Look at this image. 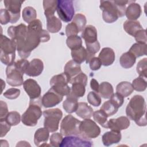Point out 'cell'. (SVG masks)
Instances as JSON below:
<instances>
[{
	"label": "cell",
	"instance_id": "2e32d148",
	"mask_svg": "<svg viewBox=\"0 0 147 147\" xmlns=\"http://www.w3.org/2000/svg\"><path fill=\"white\" fill-rule=\"evenodd\" d=\"M63 99V96L57 94L51 88L42 97V105L44 107L48 108L53 107L60 103Z\"/></svg>",
	"mask_w": 147,
	"mask_h": 147
},
{
	"label": "cell",
	"instance_id": "6f0895ef",
	"mask_svg": "<svg viewBox=\"0 0 147 147\" xmlns=\"http://www.w3.org/2000/svg\"><path fill=\"white\" fill-rule=\"evenodd\" d=\"M90 87L94 91L96 92H99V84L96 80L95 79H92L90 81Z\"/></svg>",
	"mask_w": 147,
	"mask_h": 147
},
{
	"label": "cell",
	"instance_id": "d6a6232c",
	"mask_svg": "<svg viewBox=\"0 0 147 147\" xmlns=\"http://www.w3.org/2000/svg\"><path fill=\"white\" fill-rule=\"evenodd\" d=\"M71 56L74 61L80 64L86 60L87 51L84 47H81L77 49L72 50Z\"/></svg>",
	"mask_w": 147,
	"mask_h": 147
},
{
	"label": "cell",
	"instance_id": "1f68e13d",
	"mask_svg": "<svg viewBox=\"0 0 147 147\" xmlns=\"http://www.w3.org/2000/svg\"><path fill=\"white\" fill-rule=\"evenodd\" d=\"M57 5V1H43V7L44 9V14L46 18L54 16L55 12L56 10Z\"/></svg>",
	"mask_w": 147,
	"mask_h": 147
},
{
	"label": "cell",
	"instance_id": "ba28073f",
	"mask_svg": "<svg viewBox=\"0 0 147 147\" xmlns=\"http://www.w3.org/2000/svg\"><path fill=\"white\" fill-rule=\"evenodd\" d=\"M7 34L17 45V51H21L25 44L27 35V26L24 24L17 26H10L7 29Z\"/></svg>",
	"mask_w": 147,
	"mask_h": 147
},
{
	"label": "cell",
	"instance_id": "5b68a950",
	"mask_svg": "<svg viewBox=\"0 0 147 147\" xmlns=\"http://www.w3.org/2000/svg\"><path fill=\"white\" fill-rule=\"evenodd\" d=\"M16 49V42L11 39L1 34L0 39V60L3 64L9 65L14 62Z\"/></svg>",
	"mask_w": 147,
	"mask_h": 147
},
{
	"label": "cell",
	"instance_id": "7bdbcfd3",
	"mask_svg": "<svg viewBox=\"0 0 147 147\" xmlns=\"http://www.w3.org/2000/svg\"><path fill=\"white\" fill-rule=\"evenodd\" d=\"M131 84L134 90L139 92L145 91L147 87L146 81L143 78L140 76L134 79Z\"/></svg>",
	"mask_w": 147,
	"mask_h": 147
},
{
	"label": "cell",
	"instance_id": "ab89813d",
	"mask_svg": "<svg viewBox=\"0 0 147 147\" xmlns=\"http://www.w3.org/2000/svg\"><path fill=\"white\" fill-rule=\"evenodd\" d=\"M5 119L11 126L17 125L20 123L21 119L20 113L15 111L8 113Z\"/></svg>",
	"mask_w": 147,
	"mask_h": 147
},
{
	"label": "cell",
	"instance_id": "30bf717a",
	"mask_svg": "<svg viewBox=\"0 0 147 147\" xmlns=\"http://www.w3.org/2000/svg\"><path fill=\"white\" fill-rule=\"evenodd\" d=\"M80 122V121L72 115L65 116L60 124V133L64 136L80 135L79 126Z\"/></svg>",
	"mask_w": 147,
	"mask_h": 147
},
{
	"label": "cell",
	"instance_id": "c3c4849f",
	"mask_svg": "<svg viewBox=\"0 0 147 147\" xmlns=\"http://www.w3.org/2000/svg\"><path fill=\"white\" fill-rule=\"evenodd\" d=\"M79 32L76 25L73 22L68 24L65 27V34L67 37L77 35Z\"/></svg>",
	"mask_w": 147,
	"mask_h": 147
},
{
	"label": "cell",
	"instance_id": "9f6ffc18",
	"mask_svg": "<svg viewBox=\"0 0 147 147\" xmlns=\"http://www.w3.org/2000/svg\"><path fill=\"white\" fill-rule=\"evenodd\" d=\"M8 114V107L6 102L3 100L0 101V118H5Z\"/></svg>",
	"mask_w": 147,
	"mask_h": 147
},
{
	"label": "cell",
	"instance_id": "bcb514c9",
	"mask_svg": "<svg viewBox=\"0 0 147 147\" xmlns=\"http://www.w3.org/2000/svg\"><path fill=\"white\" fill-rule=\"evenodd\" d=\"M63 139V135L60 133H54L50 137V145L52 146H59Z\"/></svg>",
	"mask_w": 147,
	"mask_h": 147
},
{
	"label": "cell",
	"instance_id": "4fadbf2b",
	"mask_svg": "<svg viewBox=\"0 0 147 147\" xmlns=\"http://www.w3.org/2000/svg\"><path fill=\"white\" fill-rule=\"evenodd\" d=\"M93 145L92 141L91 140L84 138L83 137H79L77 136H67L63 138L61 143L60 145V147H67V146H75V147H90Z\"/></svg>",
	"mask_w": 147,
	"mask_h": 147
},
{
	"label": "cell",
	"instance_id": "603a6c76",
	"mask_svg": "<svg viewBox=\"0 0 147 147\" xmlns=\"http://www.w3.org/2000/svg\"><path fill=\"white\" fill-rule=\"evenodd\" d=\"M79 98L69 94L67 96L65 100L63 102V107L67 113L75 112L78 107Z\"/></svg>",
	"mask_w": 147,
	"mask_h": 147
},
{
	"label": "cell",
	"instance_id": "7c38bea8",
	"mask_svg": "<svg viewBox=\"0 0 147 147\" xmlns=\"http://www.w3.org/2000/svg\"><path fill=\"white\" fill-rule=\"evenodd\" d=\"M56 10L60 19L65 22H70L75 14L73 2L70 0L57 1Z\"/></svg>",
	"mask_w": 147,
	"mask_h": 147
},
{
	"label": "cell",
	"instance_id": "7a4b0ae2",
	"mask_svg": "<svg viewBox=\"0 0 147 147\" xmlns=\"http://www.w3.org/2000/svg\"><path fill=\"white\" fill-rule=\"evenodd\" d=\"M146 106L144 98L140 95L132 97L126 108L127 117L135 121L140 126H145L147 124L146 119Z\"/></svg>",
	"mask_w": 147,
	"mask_h": 147
},
{
	"label": "cell",
	"instance_id": "4316f807",
	"mask_svg": "<svg viewBox=\"0 0 147 147\" xmlns=\"http://www.w3.org/2000/svg\"><path fill=\"white\" fill-rule=\"evenodd\" d=\"M64 72L67 74L71 78L75 76L81 72V67L79 64L73 60L68 61L65 65Z\"/></svg>",
	"mask_w": 147,
	"mask_h": 147
},
{
	"label": "cell",
	"instance_id": "ffe728a7",
	"mask_svg": "<svg viewBox=\"0 0 147 147\" xmlns=\"http://www.w3.org/2000/svg\"><path fill=\"white\" fill-rule=\"evenodd\" d=\"M121 140V131L111 130L104 133L102 137V140L103 145L109 146L119 142Z\"/></svg>",
	"mask_w": 147,
	"mask_h": 147
},
{
	"label": "cell",
	"instance_id": "6da1fadb",
	"mask_svg": "<svg viewBox=\"0 0 147 147\" xmlns=\"http://www.w3.org/2000/svg\"><path fill=\"white\" fill-rule=\"evenodd\" d=\"M42 30V22L39 20H35L29 24L27 26V35L24 45L22 49L18 52L21 58H28L31 52L41 42V35Z\"/></svg>",
	"mask_w": 147,
	"mask_h": 147
},
{
	"label": "cell",
	"instance_id": "4dcf8cb0",
	"mask_svg": "<svg viewBox=\"0 0 147 147\" xmlns=\"http://www.w3.org/2000/svg\"><path fill=\"white\" fill-rule=\"evenodd\" d=\"M100 95L105 99H109L114 94V90L112 85L107 82H103L99 84V92Z\"/></svg>",
	"mask_w": 147,
	"mask_h": 147
},
{
	"label": "cell",
	"instance_id": "f6af8a7d",
	"mask_svg": "<svg viewBox=\"0 0 147 147\" xmlns=\"http://www.w3.org/2000/svg\"><path fill=\"white\" fill-rule=\"evenodd\" d=\"M88 102L95 107H98L101 104V98L100 95L96 92H90L87 96Z\"/></svg>",
	"mask_w": 147,
	"mask_h": 147
},
{
	"label": "cell",
	"instance_id": "836d02e7",
	"mask_svg": "<svg viewBox=\"0 0 147 147\" xmlns=\"http://www.w3.org/2000/svg\"><path fill=\"white\" fill-rule=\"evenodd\" d=\"M86 51H87V57H86V62L87 64H88L90 60L92 57H95V53L99 51L100 48V46L98 41H96L93 43L86 44Z\"/></svg>",
	"mask_w": 147,
	"mask_h": 147
},
{
	"label": "cell",
	"instance_id": "9a60e30c",
	"mask_svg": "<svg viewBox=\"0 0 147 147\" xmlns=\"http://www.w3.org/2000/svg\"><path fill=\"white\" fill-rule=\"evenodd\" d=\"M23 86L25 92L29 96L30 100H36L41 98V88L35 80L26 79L24 82Z\"/></svg>",
	"mask_w": 147,
	"mask_h": 147
},
{
	"label": "cell",
	"instance_id": "b9f144b4",
	"mask_svg": "<svg viewBox=\"0 0 147 147\" xmlns=\"http://www.w3.org/2000/svg\"><path fill=\"white\" fill-rule=\"evenodd\" d=\"M72 22L76 25L79 32H82L86 27L87 20L84 15L78 13L75 15Z\"/></svg>",
	"mask_w": 147,
	"mask_h": 147
},
{
	"label": "cell",
	"instance_id": "d4e9b609",
	"mask_svg": "<svg viewBox=\"0 0 147 147\" xmlns=\"http://www.w3.org/2000/svg\"><path fill=\"white\" fill-rule=\"evenodd\" d=\"M49 131L45 127L38 129L34 136V142L37 146H41L42 143L47 142L49 137Z\"/></svg>",
	"mask_w": 147,
	"mask_h": 147
},
{
	"label": "cell",
	"instance_id": "f5cc1de1",
	"mask_svg": "<svg viewBox=\"0 0 147 147\" xmlns=\"http://www.w3.org/2000/svg\"><path fill=\"white\" fill-rule=\"evenodd\" d=\"M134 38L137 43L140 44H146V33L145 29H141L139 30L135 35Z\"/></svg>",
	"mask_w": 147,
	"mask_h": 147
},
{
	"label": "cell",
	"instance_id": "7402d4cb",
	"mask_svg": "<svg viewBox=\"0 0 147 147\" xmlns=\"http://www.w3.org/2000/svg\"><path fill=\"white\" fill-rule=\"evenodd\" d=\"M82 37L85 41L86 44L95 42L98 41L96 29L92 25H87L82 31Z\"/></svg>",
	"mask_w": 147,
	"mask_h": 147
},
{
	"label": "cell",
	"instance_id": "816d5d0a",
	"mask_svg": "<svg viewBox=\"0 0 147 147\" xmlns=\"http://www.w3.org/2000/svg\"><path fill=\"white\" fill-rule=\"evenodd\" d=\"M11 17L9 12L5 9H1L0 10V22L2 25H6L10 22Z\"/></svg>",
	"mask_w": 147,
	"mask_h": 147
},
{
	"label": "cell",
	"instance_id": "83f0119b",
	"mask_svg": "<svg viewBox=\"0 0 147 147\" xmlns=\"http://www.w3.org/2000/svg\"><path fill=\"white\" fill-rule=\"evenodd\" d=\"M62 27V24L59 18L55 16L47 18V28L48 32L55 33L59 32Z\"/></svg>",
	"mask_w": 147,
	"mask_h": 147
},
{
	"label": "cell",
	"instance_id": "74e56055",
	"mask_svg": "<svg viewBox=\"0 0 147 147\" xmlns=\"http://www.w3.org/2000/svg\"><path fill=\"white\" fill-rule=\"evenodd\" d=\"M71 84L72 87L69 94L78 98L84 96L86 92L85 87L86 86L80 83H73Z\"/></svg>",
	"mask_w": 147,
	"mask_h": 147
},
{
	"label": "cell",
	"instance_id": "db71d44e",
	"mask_svg": "<svg viewBox=\"0 0 147 147\" xmlns=\"http://www.w3.org/2000/svg\"><path fill=\"white\" fill-rule=\"evenodd\" d=\"M1 124V137H3L10 130L11 126L7 122L5 118H0Z\"/></svg>",
	"mask_w": 147,
	"mask_h": 147
},
{
	"label": "cell",
	"instance_id": "e0dca14e",
	"mask_svg": "<svg viewBox=\"0 0 147 147\" xmlns=\"http://www.w3.org/2000/svg\"><path fill=\"white\" fill-rule=\"evenodd\" d=\"M130 126V120L127 117L121 116L116 119L112 118L107 121L106 127L111 130L121 131V130L126 129Z\"/></svg>",
	"mask_w": 147,
	"mask_h": 147
},
{
	"label": "cell",
	"instance_id": "8992f818",
	"mask_svg": "<svg viewBox=\"0 0 147 147\" xmlns=\"http://www.w3.org/2000/svg\"><path fill=\"white\" fill-rule=\"evenodd\" d=\"M71 79L67 74L63 72L53 76L50 80V85L57 94L63 96H67L71 91V88L68 85Z\"/></svg>",
	"mask_w": 147,
	"mask_h": 147
},
{
	"label": "cell",
	"instance_id": "f35d334b",
	"mask_svg": "<svg viewBox=\"0 0 147 147\" xmlns=\"http://www.w3.org/2000/svg\"><path fill=\"white\" fill-rule=\"evenodd\" d=\"M100 110L109 117L114 115L118 111V108L110 100H109L102 105Z\"/></svg>",
	"mask_w": 147,
	"mask_h": 147
},
{
	"label": "cell",
	"instance_id": "d590c367",
	"mask_svg": "<svg viewBox=\"0 0 147 147\" xmlns=\"http://www.w3.org/2000/svg\"><path fill=\"white\" fill-rule=\"evenodd\" d=\"M22 14L24 21L28 24L36 20L37 18V12L36 10L31 6L25 7L22 10Z\"/></svg>",
	"mask_w": 147,
	"mask_h": 147
},
{
	"label": "cell",
	"instance_id": "8fae6325",
	"mask_svg": "<svg viewBox=\"0 0 147 147\" xmlns=\"http://www.w3.org/2000/svg\"><path fill=\"white\" fill-rule=\"evenodd\" d=\"M80 135L87 139L95 138L100 133V129L98 125L90 118L81 121L79 126Z\"/></svg>",
	"mask_w": 147,
	"mask_h": 147
},
{
	"label": "cell",
	"instance_id": "ac0fdd59",
	"mask_svg": "<svg viewBox=\"0 0 147 147\" xmlns=\"http://www.w3.org/2000/svg\"><path fill=\"white\" fill-rule=\"evenodd\" d=\"M43 69L44 64L42 61L39 59H34L29 62L25 74L29 76H37L42 72Z\"/></svg>",
	"mask_w": 147,
	"mask_h": 147
},
{
	"label": "cell",
	"instance_id": "52a82bcc",
	"mask_svg": "<svg viewBox=\"0 0 147 147\" xmlns=\"http://www.w3.org/2000/svg\"><path fill=\"white\" fill-rule=\"evenodd\" d=\"M44 126L49 132H55L59 129V125L63 116L61 110L58 108L44 110Z\"/></svg>",
	"mask_w": 147,
	"mask_h": 147
},
{
	"label": "cell",
	"instance_id": "d6986e66",
	"mask_svg": "<svg viewBox=\"0 0 147 147\" xmlns=\"http://www.w3.org/2000/svg\"><path fill=\"white\" fill-rule=\"evenodd\" d=\"M98 58L100 59L103 65H110L115 60V52L113 49L110 48H103L99 53Z\"/></svg>",
	"mask_w": 147,
	"mask_h": 147
},
{
	"label": "cell",
	"instance_id": "f1b7e54d",
	"mask_svg": "<svg viewBox=\"0 0 147 147\" xmlns=\"http://www.w3.org/2000/svg\"><path fill=\"white\" fill-rule=\"evenodd\" d=\"M136 61V57L130 52L123 53L119 59L121 65L124 68H130L132 67Z\"/></svg>",
	"mask_w": 147,
	"mask_h": 147
},
{
	"label": "cell",
	"instance_id": "5bb4252c",
	"mask_svg": "<svg viewBox=\"0 0 147 147\" xmlns=\"http://www.w3.org/2000/svg\"><path fill=\"white\" fill-rule=\"evenodd\" d=\"M24 1L5 0L3 1L6 9L9 12L11 17L10 23L17 22L20 18V11Z\"/></svg>",
	"mask_w": 147,
	"mask_h": 147
},
{
	"label": "cell",
	"instance_id": "e575fe53",
	"mask_svg": "<svg viewBox=\"0 0 147 147\" xmlns=\"http://www.w3.org/2000/svg\"><path fill=\"white\" fill-rule=\"evenodd\" d=\"M146 44L135 43L130 47L129 52L131 53L136 58L146 55Z\"/></svg>",
	"mask_w": 147,
	"mask_h": 147
},
{
	"label": "cell",
	"instance_id": "ee69618b",
	"mask_svg": "<svg viewBox=\"0 0 147 147\" xmlns=\"http://www.w3.org/2000/svg\"><path fill=\"white\" fill-rule=\"evenodd\" d=\"M136 70L140 77L146 78L147 75V59L144 58L140 60L137 65Z\"/></svg>",
	"mask_w": 147,
	"mask_h": 147
},
{
	"label": "cell",
	"instance_id": "9c48e42d",
	"mask_svg": "<svg viewBox=\"0 0 147 147\" xmlns=\"http://www.w3.org/2000/svg\"><path fill=\"white\" fill-rule=\"evenodd\" d=\"M100 9L102 10V18L106 23H113L120 17L119 11L114 1H100Z\"/></svg>",
	"mask_w": 147,
	"mask_h": 147
},
{
	"label": "cell",
	"instance_id": "681fc988",
	"mask_svg": "<svg viewBox=\"0 0 147 147\" xmlns=\"http://www.w3.org/2000/svg\"><path fill=\"white\" fill-rule=\"evenodd\" d=\"M87 80L88 79H87V75L84 73L81 72L75 76L71 78L69 83L71 84L73 83H80L86 86L87 83Z\"/></svg>",
	"mask_w": 147,
	"mask_h": 147
},
{
	"label": "cell",
	"instance_id": "11a10c76",
	"mask_svg": "<svg viewBox=\"0 0 147 147\" xmlns=\"http://www.w3.org/2000/svg\"><path fill=\"white\" fill-rule=\"evenodd\" d=\"M90 68L92 71L98 70L102 66V63L98 57H94L89 61Z\"/></svg>",
	"mask_w": 147,
	"mask_h": 147
},
{
	"label": "cell",
	"instance_id": "7dc6e473",
	"mask_svg": "<svg viewBox=\"0 0 147 147\" xmlns=\"http://www.w3.org/2000/svg\"><path fill=\"white\" fill-rule=\"evenodd\" d=\"M20 90L16 88H11L3 94V96L9 99H15L20 95Z\"/></svg>",
	"mask_w": 147,
	"mask_h": 147
},
{
	"label": "cell",
	"instance_id": "f546056e",
	"mask_svg": "<svg viewBox=\"0 0 147 147\" xmlns=\"http://www.w3.org/2000/svg\"><path fill=\"white\" fill-rule=\"evenodd\" d=\"M134 91L132 84L128 82H122L116 87V91L123 98L129 96Z\"/></svg>",
	"mask_w": 147,
	"mask_h": 147
},
{
	"label": "cell",
	"instance_id": "cb8c5ba5",
	"mask_svg": "<svg viewBox=\"0 0 147 147\" xmlns=\"http://www.w3.org/2000/svg\"><path fill=\"white\" fill-rule=\"evenodd\" d=\"M78 116L83 119L90 118L93 114V109L86 102H79L75 111Z\"/></svg>",
	"mask_w": 147,
	"mask_h": 147
},
{
	"label": "cell",
	"instance_id": "3957f363",
	"mask_svg": "<svg viewBox=\"0 0 147 147\" xmlns=\"http://www.w3.org/2000/svg\"><path fill=\"white\" fill-rule=\"evenodd\" d=\"M29 62L22 59L7 65L6 69V82L11 86H20L24 84L23 76L25 73Z\"/></svg>",
	"mask_w": 147,
	"mask_h": 147
},
{
	"label": "cell",
	"instance_id": "484cf974",
	"mask_svg": "<svg viewBox=\"0 0 147 147\" xmlns=\"http://www.w3.org/2000/svg\"><path fill=\"white\" fill-rule=\"evenodd\" d=\"M123 26L125 32L133 37L139 30L142 29V27L140 22L136 20H126L123 23Z\"/></svg>",
	"mask_w": 147,
	"mask_h": 147
},
{
	"label": "cell",
	"instance_id": "60d3db41",
	"mask_svg": "<svg viewBox=\"0 0 147 147\" xmlns=\"http://www.w3.org/2000/svg\"><path fill=\"white\" fill-rule=\"evenodd\" d=\"M93 118L103 127H106V123L107 122V116L101 110H99L93 113Z\"/></svg>",
	"mask_w": 147,
	"mask_h": 147
},
{
	"label": "cell",
	"instance_id": "277c9868",
	"mask_svg": "<svg viewBox=\"0 0 147 147\" xmlns=\"http://www.w3.org/2000/svg\"><path fill=\"white\" fill-rule=\"evenodd\" d=\"M41 98L36 100H30L28 108L22 115L21 121L26 126H34L41 117Z\"/></svg>",
	"mask_w": 147,
	"mask_h": 147
},
{
	"label": "cell",
	"instance_id": "8d00e7d4",
	"mask_svg": "<svg viewBox=\"0 0 147 147\" xmlns=\"http://www.w3.org/2000/svg\"><path fill=\"white\" fill-rule=\"evenodd\" d=\"M66 44L71 51L77 49L82 47V38L78 35L69 36L67 38Z\"/></svg>",
	"mask_w": 147,
	"mask_h": 147
},
{
	"label": "cell",
	"instance_id": "680465c9",
	"mask_svg": "<svg viewBox=\"0 0 147 147\" xmlns=\"http://www.w3.org/2000/svg\"><path fill=\"white\" fill-rule=\"evenodd\" d=\"M50 39V36L49 33L48 32L47 30L43 29L41 33V42H47Z\"/></svg>",
	"mask_w": 147,
	"mask_h": 147
},
{
	"label": "cell",
	"instance_id": "f907efd6",
	"mask_svg": "<svg viewBox=\"0 0 147 147\" xmlns=\"http://www.w3.org/2000/svg\"><path fill=\"white\" fill-rule=\"evenodd\" d=\"M110 100L117 107L119 108L123 105L124 102V98L119 94L116 92L111 95Z\"/></svg>",
	"mask_w": 147,
	"mask_h": 147
},
{
	"label": "cell",
	"instance_id": "44dd1931",
	"mask_svg": "<svg viewBox=\"0 0 147 147\" xmlns=\"http://www.w3.org/2000/svg\"><path fill=\"white\" fill-rule=\"evenodd\" d=\"M141 13L142 10L140 5L133 2L130 3L126 7L125 15L128 20L136 21L140 17Z\"/></svg>",
	"mask_w": 147,
	"mask_h": 147
}]
</instances>
